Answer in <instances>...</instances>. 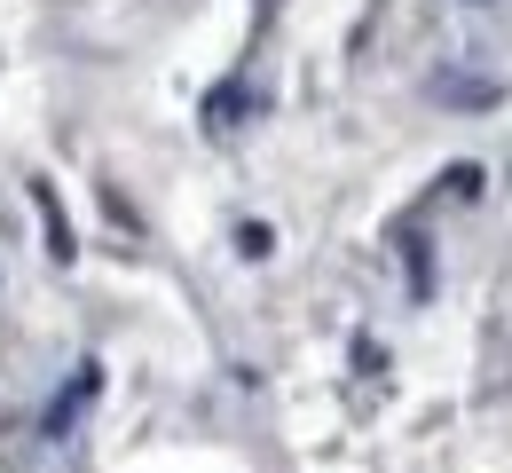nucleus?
<instances>
[{
    "instance_id": "1",
    "label": "nucleus",
    "mask_w": 512,
    "mask_h": 473,
    "mask_svg": "<svg viewBox=\"0 0 512 473\" xmlns=\"http://www.w3.org/2000/svg\"><path fill=\"white\" fill-rule=\"evenodd\" d=\"M442 95H449V103H465V111H489V103H497V79H449Z\"/></svg>"
}]
</instances>
